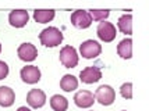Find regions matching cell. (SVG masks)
I'll use <instances>...</instances> for the list:
<instances>
[{"mask_svg": "<svg viewBox=\"0 0 149 111\" xmlns=\"http://www.w3.org/2000/svg\"><path fill=\"white\" fill-rule=\"evenodd\" d=\"M63 33L56 26H49L45 28L39 33V40L45 47H56L63 42Z\"/></svg>", "mask_w": 149, "mask_h": 111, "instance_id": "6da1fadb", "label": "cell"}, {"mask_svg": "<svg viewBox=\"0 0 149 111\" xmlns=\"http://www.w3.org/2000/svg\"><path fill=\"white\" fill-rule=\"evenodd\" d=\"M95 101H97L102 105H111L116 100V92L110 85L99 86L95 92Z\"/></svg>", "mask_w": 149, "mask_h": 111, "instance_id": "7a4b0ae2", "label": "cell"}, {"mask_svg": "<svg viewBox=\"0 0 149 111\" xmlns=\"http://www.w3.org/2000/svg\"><path fill=\"white\" fill-rule=\"evenodd\" d=\"M79 53H81V56L86 60L96 59L97 56H100V53H102V46H100V43L96 42V40L88 39L81 43V46H79Z\"/></svg>", "mask_w": 149, "mask_h": 111, "instance_id": "3957f363", "label": "cell"}, {"mask_svg": "<svg viewBox=\"0 0 149 111\" xmlns=\"http://www.w3.org/2000/svg\"><path fill=\"white\" fill-rule=\"evenodd\" d=\"M96 33H97V38L102 40V42L109 43V42H113V40L116 39L117 29L111 22L102 21V22H99V25L96 28Z\"/></svg>", "mask_w": 149, "mask_h": 111, "instance_id": "277c9868", "label": "cell"}, {"mask_svg": "<svg viewBox=\"0 0 149 111\" xmlns=\"http://www.w3.org/2000/svg\"><path fill=\"white\" fill-rule=\"evenodd\" d=\"M60 63L65 68H75L78 65V53L72 46H64L60 50Z\"/></svg>", "mask_w": 149, "mask_h": 111, "instance_id": "5b68a950", "label": "cell"}, {"mask_svg": "<svg viewBox=\"0 0 149 111\" xmlns=\"http://www.w3.org/2000/svg\"><path fill=\"white\" fill-rule=\"evenodd\" d=\"M19 77L22 79L24 83H28V85H35L40 81V70H39L36 65H26L22 67L21 71H19Z\"/></svg>", "mask_w": 149, "mask_h": 111, "instance_id": "8992f818", "label": "cell"}, {"mask_svg": "<svg viewBox=\"0 0 149 111\" xmlns=\"http://www.w3.org/2000/svg\"><path fill=\"white\" fill-rule=\"evenodd\" d=\"M79 79H81V82H84L86 85L96 83V82H99L102 79V71L96 65L86 67V68H84L82 71L79 72Z\"/></svg>", "mask_w": 149, "mask_h": 111, "instance_id": "52a82bcc", "label": "cell"}, {"mask_svg": "<svg viewBox=\"0 0 149 111\" xmlns=\"http://www.w3.org/2000/svg\"><path fill=\"white\" fill-rule=\"evenodd\" d=\"M70 21H71L72 25L78 28V29H86L92 24V18L89 17L88 11H85V10H75L71 14Z\"/></svg>", "mask_w": 149, "mask_h": 111, "instance_id": "ba28073f", "label": "cell"}, {"mask_svg": "<svg viewBox=\"0 0 149 111\" xmlns=\"http://www.w3.org/2000/svg\"><path fill=\"white\" fill-rule=\"evenodd\" d=\"M17 54H18V59L25 61V63H31L38 57V49L29 43V42H25V43H21L17 50Z\"/></svg>", "mask_w": 149, "mask_h": 111, "instance_id": "9c48e42d", "label": "cell"}, {"mask_svg": "<svg viewBox=\"0 0 149 111\" xmlns=\"http://www.w3.org/2000/svg\"><path fill=\"white\" fill-rule=\"evenodd\" d=\"M74 103L79 108H89L95 103V96L89 90H78L74 94Z\"/></svg>", "mask_w": 149, "mask_h": 111, "instance_id": "30bf717a", "label": "cell"}, {"mask_svg": "<svg viewBox=\"0 0 149 111\" xmlns=\"http://www.w3.org/2000/svg\"><path fill=\"white\" fill-rule=\"evenodd\" d=\"M29 14L26 10H13L8 14V22L13 28H22L28 24Z\"/></svg>", "mask_w": 149, "mask_h": 111, "instance_id": "8fae6325", "label": "cell"}, {"mask_svg": "<svg viewBox=\"0 0 149 111\" xmlns=\"http://www.w3.org/2000/svg\"><path fill=\"white\" fill-rule=\"evenodd\" d=\"M26 103L32 108H40L46 104V94L40 89H31L26 94Z\"/></svg>", "mask_w": 149, "mask_h": 111, "instance_id": "7c38bea8", "label": "cell"}, {"mask_svg": "<svg viewBox=\"0 0 149 111\" xmlns=\"http://www.w3.org/2000/svg\"><path fill=\"white\" fill-rule=\"evenodd\" d=\"M15 101V93L8 86H0V105L1 107H11Z\"/></svg>", "mask_w": 149, "mask_h": 111, "instance_id": "4fadbf2b", "label": "cell"}, {"mask_svg": "<svg viewBox=\"0 0 149 111\" xmlns=\"http://www.w3.org/2000/svg\"><path fill=\"white\" fill-rule=\"evenodd\" d=\"M117 53L124 60H130L132 57V40L123 39L117 45Z\"/></svg>", "mask_w": 149, "mask_h": 111, "instance_id": "5bb4252c", "label": "cell"}, {"mask_svg": "<svg viewBox=\"0 0 149 111\" xmlns=\"http://www.w3.org/2000/svg\"><path fill=\"white\" fill-rule=\"evenodd\" d=\"M56 11L54 10H35L33 11V20L38 24H47L54 18Z\"/></svg>", "mask_w": 149, "mask_h": 111, "instance_id": "9a60e30c", "label": "cell"}, {"mask_svg": "<svg viewBox=\"0 0 149 111\" xmlns=\"http://www.w3.org/2000/svg\"><path fill=\"white\" fill-rule=\"evenodd\" d=\"M60 88L64 92L70 93V92H74L78 88V79L74 77V75H70L67 74L63 78L60 79Z\"/></svg>", "mask_w": 149, "mask_h": 111, "instance_id": "2e32d148", "label": "cell"}, {"mask_svg": "<svg viewBox=\"0 0 149 111\" xmlns=\"http://www.w3.org/2000/svg\"><path fill=\"white\" fill-rule=\"evenodd\" d=\"M117 26L123 33L131 35L132 33V15L131 14H123L117 21Z\"/></svg>", "mask_w": 149, "mask_h": 111, "instance_id": "e0dca14e", "label": "cell"}, {"mask_svg": "<svg viewBox=\"0 0 149 111\" xmlns=\"http://www.w3.org/2000/svg\"><path fill=\"white\" fill-rule=\"evenodd\" d=\"M50 107L54 111H67V108H68V100L64 96L54 94V96L50 97Z\"/></svg>", "mask_w": 149, "mask_h": 111, "instance_id": "ac0fdd59", "label": "cell"}, {"mask_svg": "<svg viewBox=\"0 0 149 111\" xmlns=\"http://www.w3.org/2000/svg\"><path fill=\"white\" fill-rule=\"evenodd\" d=\"M88 14L92 18V21H104L110 15V10H95V8H92L88 11Z\"/></svg>", "mask_w": 149, "mask_h": 111, "instance_id": "d6986e66", "label": "cell"}, {"mask_svg": "<svg viewBox=\"0 0 149 111\" xmlns=\"http://www.w3.org/2000/svg\"><path fill=\"white\" fill-rule=\"evenodd\" d=\"M120 94H121L124 99H127V100L132 99V83H131V82L123 83V85L120 86Z\"/></svg>", "mask_w": 149, "mask_h": 111, "instance_id": "ffe728a7", "label": "cell"}, {"mask_svg": "<svg viewBox=\"0 0 149 111\" xmlns=\"http://www.w3.org/2000/svg\"><path fill=\"white\" fill-rule=\"evenodd\" d=\"M8 65H7V63L4 61H0V81L1 79L7 78V75H8Z\"/></svg>", "mask_w": 149, "mask_h": 111, "instance_id": "44dd1931", "label": "cell"}, {"mask_svg": "<svg viewBox=\"0 0 149 111\" xmlns=\"http://www.w3.org/2000/svg\"><path fill=\"white\" fill-rule=\"evenodd\" d=\"M17 111H31V110H29L28 107H24V105H22V107H18V108H17Z\"/></svg>", "mask_w": 149, "mask_h": 111, "instance_id": "7402d4cb", "label": "cell"}, {"mask_svg": "<svg viewBox=\"0 0 149 111\" xmlns=\"http://www.w3.org/2000/svg\"><path fill=\"white\" fill-rule=\"evenodd\" d=\"M0 53H1V43H0Z\"/></svg>", "mask_w": 149, "mask_h": 111, "instance_id": "603a6c76", "label": "cell"}, {"mask_svg": "<svg viewBox=\"0 0 149 111\" xmlns=\"http://www.w3.org/2000/svg\"><path fill=\"white\" fill-rule=\"evenodd\" d=\"M124 111H125V110H124Z\"/></svg>", "mask_w": 149, "mask_h": 111, "instance_id": "cb8c5ba5", "label": "cell"}]
</instances>
